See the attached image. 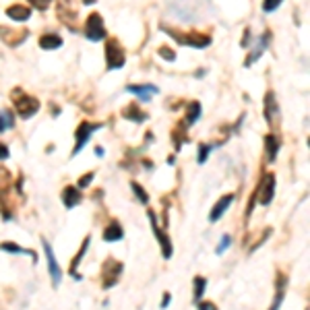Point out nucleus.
<instances>
[{
	"label": "nucleus",
	"mask_w": 310,
	"mask_h": 310,
	"mask_svg": "<svg viewBox=\"0 0 310 310\" xmlns=\"http://www.w3.org/2000/svg\"><path fill=\"white\" fill-rule=\"evenodd\" d=\"M13 101H15V110H17V114H19L23 120L31 118V116L37 114V110H39V99L33 97V95L23 93L21 89L13 91Z\"/></svg>",
	"instance_id": "f257e3e1"
},
{
	"label": "nucleus",
	"mask_w": 310,
	"mask_h": 310,
	"mask_svg": "<svg viewBox=\"0 0 310 310\" xmlns=\"http://www.w3.org/2000/svg\"><path fill=\"white\" fill-rule=\"evenodd\" d=\"M170 37H174L180 46H188V48H196V50H201V48H207L211 43V37L209 35H203V33H182V31H178V29H168V27H162Z\"/></svg>",
	"instance_id": "f03ea898"
},
{
	"label": "nucleus",
	"mask_w": 310,
	"mask_h": 310,
	"mask_svg": "<svg viewBox=\"0 0 310 310\" xmlns=\"http://www.w3.org/2000/svg\"><path fill=\"white\" fill-rule=\"evenodd\" d=\"M126 62L124 58V50L120 48V43L116 39H108L106 41V69L114 71V69H122Z\"/></svg>",
	"instance_id": "7ed1b4c3"
},
{
	"label": "nucleus",
	"mask_w": 310,
	"mask_h": 310,
	"mask_svg": "<svg viewBox=\"0 0 310 310\" xmlns=\"http://www.w3.org/2000/svg\"><path fill=\"white\" fill-rule=\"evenodd\" d=\"M85 35L89 41H101L106 37V27H103V19L99 13H91L87 17V23H85Z\"/></svg>",
	"instance_id": "20e7f679"
},
{
	"label": "nucleus",
	"mask_w": 310,
	"mask_h": 310,
	"mask_svg": "<svg viewBox=\"0 0 310 310\" xmlns=\"http://www.w3.org/2000/svg\"><path fill=\"white\" fill-rule=\"evenodd\" d=\"M149 219H151V230H153L155 238H158V242H160V246H162V254H164V258H172V254H174V246H172L170 236L166 234V230H162V228L158 226V217H155V213H153V211H149Z\"/></svg>",
	"instance_id": "39448f33"
},
{
	"label": "nucleus",
	"mask_w": 310,
	"mask_h": 310,
	"mask_svg": "<svg viewBox=\"0 0 310 310\" xmlns=\"http://www.w3.org/2000/svg\"><path fill=\"white\" fill-rule=\"evenodd\" d=\"M41 246H43V252H46V258H48V271H50V279H52V285L58 287L60 281H62V271H60V265L54 256V250H52L50 242L48 240H41Z\"/></svg>",
	"instance_id": "423d86ee"
},
{
	"label": "nucleus",
	"mask_w": 310,
	"mask_h": 310,
	"mask_svg": "<svg viewBox=\"0 0 310 310\" xmlns=\"http://www.w3.org/2000/svg\"><path fill=\"white\" fill-rule=\"evenodd\" d=\"M99 128H103V124H91V122H81V124H79L77 132H75L77 145H75V149H73V155H71V158H75V155H79V151H81V149L87 145V141L91 139V135H93L95 130H99Z\"/></svg>",
	"instance_id": "0eeeda50"
},
{
	"label": "nucleus",
	"mask_w": 310,
	"mask_h": 310,
	"mask_svg": "<svg viewBox=\"0 0 310 310\" xmlns=\"http://www.w3.org/2000/svg\"><path fill=\"white\" fill-rule=\"evenodd\" d=\"M122 275V263L114 261V258H108L106 265H103V287H112Z\"/></svg>",
	"instance_id": "6e6552de"
},
{
	"label": "nucleus",
	"mask_w": 310,
	"mask_h": 310,
	"mask_svg": "<svg viewBox=\"0 0 310 310\" xmlns=\"http://www.w3.org/2000/svg\"><path fill=\"white\" fill-rule=\"evenodd\" d=\"M256 196L261 198V205H265V207L273 201V196H275V176L273 174H267L263 178L261 186L256 188Z\"/></svg>",
	"instance_id": "1a4fd4ad"
},
{
	"label": "nucleus",
	"mask_w": 310,
	"mask_h": 310,
	"mask_svg": "<svg viewBox=\"0 0 310 310\" xmlns=\"http://www.w3.org/2000/svg\"><path fill=\"white\" fill-rule=\"evenodd\" d=\"M269 43H271V31H265L261 37H258V41L254 43V48L250 50V56L246 58V62H244V67L248 69L250 64H254L258 58H261L263 56V52L269 48Z\"/></svg>",
	"instance_id": "9d476101"
},
{
	"label": "nucleus",
	"mask_w": 310,
	"mask_h": 310,
	"mask_svg": "<svg viewBox=\"0 0 310 310\" xmlns=\"http://www.w3.org/2000/svg\"><path fill=\"white\" fill-rule=\"evenodd\" d=\"M234 198H236V194H224L215 205H213V209H211V213H209V222L211 224H217L222 217H224V213L230 209V205L234 203Z\"/></svg>",
	"instance_id": "9b49d317"
},
{
	"label": "nucleus",
	"mask_w": 310,
	"mask_h": 310,
	"mask_svg": "<svg viewBox=\"0 0 310 310\" xmlns=\"http://www.w3.org/2000/svg\"><path fill=\"white\" fill-rule=\"evenodd\" d=\"M126 91H128V93H135L141 101H149L153 95L160 93V89L155 87V85H128Z\"/></svg>",
	"instance_id": "f8f14e48"
},
{
	"label": "nucleus",
	"mask_w": 310,
	"mask_h": 310,
	"mask_svg": "<svg viewBox=\"0 0 310 310\" xmlns=\"http://www.w3.org/2000/svg\"><path fill=\"white\" fill-rule=\"evenodd\" d=\"M277 116H279V106H277V101H275V93L269 91L265 95V120L273 124L277 120Z\"/></svg>",
	"instance_id": "ddd939ff"
},
{
	"label": "nucleus",
	"mask_w": 310,
	"mask_h": 310,
	"mask_svg": "<svg viewBox=\"0 0 310 310\" xmlns=\"http://www.w3.org/2000/svg\"><path fill=\"white\" fill-rule=\"evenodd\" d=\"M81 201H83V194L77 186H67L62 190V203H64L67 209H73V207H77Z\"/></svg>",
	"instance_id": "4468645a"
},
{
	"label": "nucleus",
	"mask_w": 310,
	"mask_h": 310,
	"mask_svg": "<svg viewBox=\"0 0 310 310\" xmlns=\"http://www.w3.org/2000/svg\"><path fill=\"white\" fill-rule=\"evenodd\" d=\"M124 238V230L118 222H110L106 228H103V240L106 242H118Z\"/></svg>",
	"instance_id": "2eb2a0df"
},
{
	"label": "nucleus",
	"mask_w": 310,
	"mask_h": 310,
	"mask_svg": "<svg viewBox=\"0 0 310 310\" xmlns=\"http://www.w3.org/2000/svg\"><path fill=\"white\" fill-rule=\"evenodd\" d=\"M122 118H126V120H130V122H137V124H141V122H145L147 120V112H143L137 103H130L128 108H124L122 110Z\"/></svg>",
	"instance_id": "dca6fc26"
},
{
	"label": "nucleus",
	"mask_w": 310,
	"mask_h": 310,
	"mask_svg": "<svg viewBox=\"0 0 310 310\" xmlns=\"http://www.w3.org/2000/svg\"><path fill=\"white\" fill-rule=\"evenodd\" d=\"M279 147H281V139L279 137H275V135H267L265 137V149H267V160L273 164L275 162V158H277V151H279Z\"/></svg>",
	"instance_id": "f3484780"
},
{
	"label": "nucleus",
	"mask_w": 310,
	"mask_h": 310,
	"mask_svg": "<svg viewBox=\"0 0 310 310\" xmlns=\"http://www.w3.org/2000/svg\"><path fill=\"white\" fill-rule=\"evenodd\" d=\"M7 17H9V19H13V21H17V23H23V21H27V19L31 17V9H27V7H19V5H13V7H9V9H7Z\"/></svg>",
	"instance_id": "a211bd4d"
},
{
	"label": "nucleus",
	"mask_w": 310,
	"mask_h": 310,
	"mask_svg": "<svg viewBox=\"0 0 310 310\" xmlns=\"http://www.w3.org/2000/svg\"><path fill=\"white\" fill-rule=\"evenodd\" d=\"M0 250H5V252H13V254H29V256H31V261H33V265L37 263V254H35L33 250H29V248H21V246H17V244H13V242H3V244H0Z\"/></svg>",
	"instance_id": "6ab92c4d"
},
{
	"label": "nucleus",
	"mask_w": 310,
	"mask_h": 310,
	"mask_svg": "<svg viewBox=\"0 0 310 310\" xmlns=\"http://www.w3.org/2000/svg\"><path fill=\"white\" fill-rule=\"evenodd\" d=\"M89 244H91V238L87 236V238L83 240V244H81V248H79V252H77V256H75V261H73V265H71V275H73L75 279H81V275L77 273V267H79V263L83 261V256H85V252H87V248H89Z\"/></svg>",
	"instance_id": "aec40b11"
},
{
	"label": "nucleus",
	"mask_w": 310,
	"mask_h": 310,
	"mask_svg": "<svg viewBox=\"0 0 310 310\" xmlns=\"http://www.w3.org/2000/svg\"><path fill=\"white\" fill-rule=\"evenodd\" d=\"M60 46H62V37L56 35V33L41 35V39H39V48H43V50H56Z\"/></svg>",
	"instance_id": "412c9836"
},
{
	"label": "nucleus",
	"mask_w": 310,
	"mask_h": 310,
	"mask_svg": "<svg viewBox=\"0 0 310 310\" xmlns=\"http://www.w3.org/2000/svg\"><path fill=\"white\" fill-rule=\"evenodd\" d=\"M15 126V116L11 110H0V135Z\"/></svg>",
	"instance_id": "4be33fe9"
},
{
	"label": "nucleus",
	"mask_w": 310,
	"mask_h": 310,
	"mask_svg": "<svg viewBox=\"0 0 310 310\" xmlns=\"http://www.w3.org/2000/svg\"><path fill=\"white\" fill-rule=\"evenodd\" d=\"M192 285H194L192 300H194V302H201V300H203V294H205V290H207V279H205L203 275H196L194 281H192Z\"/></svg>",
	"instance_id": "5701e85b"
},
{
	"label": "nucleus",
	"mask_w": 310,
	"mask_h": 310,
	"mask_svg": "<svg viewBox=\"0 0 310 310\" xmlns=\"http://www.w3.org/2000/svg\"><path fill=\"white\" fill-rule=\"evenodd\" d=\"M186 110H188V118L184 120V124L190 126V124H194V122L198 120V116H201V103H198V101H190L188 106H186Z\"/></svg>",
	"instance_id": "b1692460"
},
{
	"label": "nucleus",
	"mask_w": 310,
	"mask_h": 310,
	"mask_svg": "<svg viewBox=\"0 0 310 310\" xmlns=\"http://www.w3.org/2000/svg\"><path fill=\"white\" fill-rule=\"evenodd\" d=\"M283 298H285V287H283V285H279V287H277V294H275V298H273V302H271V308H269V310H279V308H281Z\"/></svg>",
	"instance_id": "393cba45"
},
{
	"label": "nucleus",
	"mask_w": 310,
	"mask_h": 310,
	"mask_svg": "<svg viewBox=\"0 0 310 310\" xmlns=\"http://www.w3.org/2000/svg\"><path fill=\"white\" fill-rule=\"evenodd\" d=\"M130 186H132V192H135V194L139 196L141 205H147V203H149V194H147V192L143 190V186H141V184H137V182H132Z\"/></svg>",
	"instance_id": "a878e982"
},
{
	"label": "nucleus",
	"mask_w": 310,
	"mask_h": 310,
	"mask_svg": "<svg viewBox=\"0 0 310 310\" xmlns=\"http://www.w3.org/2000/svg\"><path fill=\"white\" fill-rule=\"evenodd\" d=\"M211 149H213V145H207V143L201 145V147H198V158H196V162H198V164H205L207 158H209V151H211Z\"/></svg>",
	"instance_id": "bb28decb"
},
{
	"label": "nucleus",
	"mask_w": 310,
	"mask_h": 310,
	"mask_svg": "<svg viewBox=\"0 0 310 310\" xmlns=\"http://www.w3.org/2000/svg\"><path fill=\"white\" fill-rule=\"evenodd\" d=\"M230 246H232V236H228V234H226V236L222 238V242L217 244V248H215V252H217V254H224V252H226V250H228Z\"/></svg>",
	"instance_id": "cd10ccee"
},
{
	"label": "nucleus",
	"mask_w": 310,
	"mask_h": 310,
	"mask_svg": "<svg viewBox=\"0 0 310 310\" xmlns=\"http://www.w3.org/2000/svg\"><path fill=\"white\" fill-rule=\"evenodd\" d=\"M283 3V0H263V11L265 13H273L277 11V7Z\"/></svg>",
	"instance_id": "c85d7f7f"
},
{
	"label": "nucleus",
	"mask_w": 310,
	"mask_h": 310,
	"mask_svg": "<svg viewBox=\"0 0 310 310\" xmlns=\"http://www.w3.org/2000/svg\"><path fill=\"white\" fill-rule=\"evenodd\" d=\"M93 178H95V174H93V172H89V174L81 176V178H79V182H77V188H79V190H81V188H87V186L93 182Z\"/></svg>",
	"instance_id": "c756f323"
},
{
	"label": "nucleus",
	"mask_w": 310,
	"mask_h": 310,
	"mask_svg": "<svg viewBox=\"0 0 310 310\" xmlns=\"http://www.w3.org/2000/svg\"><path fill=\"white\" fill-rule=\"evenodd\" d=\"M160 54H162V58L164 60H176V52L174 50H170V48H160Z\"/></svg>",
	"instance_id": "7c9ffc66"
},
{
	"label": "nucleus",
	"mask_w": 310,
	"mask_h": 310,
	"mask_svg": "<svg viewBox=\"0 0 310 310\" xmlns=\"http://www.w3.org/2000/svg\"><path fill=\"white\" fill-rule=\"evenodd\" d=\"M27 3H29L31 7L39 9V11H46V9L50 7V3H52V0H27Z\"/></svg>",
	"instance_id": "2f4dec72"
},
{
	"label": "nucleus",
	"mask_w": 310,
	"mask_h": 310,
	"mask_svg": "<svg viewBox=\"0 0 310 310\" xmlns=\"http://www.w3.org/2000/svg\"><path fill=\"white\" fill-rule=\"evenodd\" d=\"M196 308L198 310H217V306L213 302H196Z\"/></svg>",
	"instance_id": "473e14b6"
},
{
	"label": "nucleus",
	"mask_w": 310,
	"mask_h": 310,
	"mask_svg": "<svg viewBox=\"0 0 310 310\" xmlns=\"http://www.w3.org/2000/svg\"><path fill=\"white\" fill-rule=\"evenodd\" d=\"M9 158V147L5 143H0V160H7Z\"/></svg>",
	"instance_id": "72a5a7b5"
},
{
	"label": "nucleus",
	"mask_w": 310,
	"mask_h": 310,
	"mask_svg": "<svg viewBox=\"0 0 310 310\" xmlns=\"http://www.w3.org/2000/svg\"><path fill=\"white\" fill-rule=\"evenodd\" d=\"M170 302H172V296L166 292V294H164V300H162V308H168V304H170Z\"/></svg>",
	"instance_id": "f704fd0d"
},
{
	"label": "nucleus",
	"mask_w": 310,
	"mask_h": 310,
	"mask_svg": "<svg viewBox=\"0 0 310 310\" xmlns=\"http://www.w3.org/2000/svg\"><path fill=\"white\" fill-rule=\"evenodd\" d=\"M95 153H97V158H103V153H106V151H103L101 147H95Z\"/></svg>",
	"instance_id": "c9c22d12"
},
{
	"label": "nucleus",
	"mask_w": 310,
	"mask_h": 310,
	"mask_svg": "<svg viewBox=\"0 0 310 310\" xmlns=\"http://www.w3.org/2000/svg\"><path fill=\"white\" fill-rule=\"evenodd\" d=\"M91 3H95V0H85V5H91Z\"/></svg>",
	"instance_id": "e433bc0d"
}]
</instances>
